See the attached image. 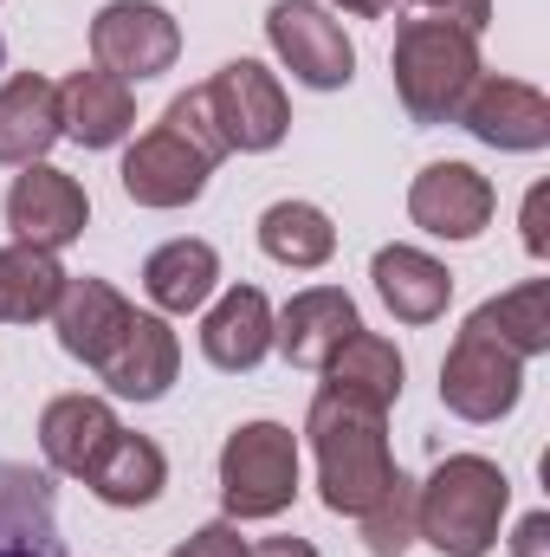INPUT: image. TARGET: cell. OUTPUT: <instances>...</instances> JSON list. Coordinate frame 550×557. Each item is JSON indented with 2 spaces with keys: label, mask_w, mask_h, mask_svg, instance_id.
I'll return each mask as SVG.
<instances>
[{
  "label": "cell",
  "mask_w": 550,
  "mask_h": 557,
  "mask_svg": "<svg viewBox=\"0 0 550 557\" xmlns=\"http://www.w3.org/2000/svg\"><path fill=\"white\" fill-rule=\"evenodd\" d=\"M311 454H317V486H324V506L337 519H363L389 486H396V460H389V409L370 403V396H350V389H317L311 403Z\"/></svg>",
  "instance_id": "1"
},
{
  "label": "cell",
  "mask_w": 550,
  "mask_h": 557,
  "mask_svg": "<svg viewBox=\"0 0 550 557\" xmlns=\"http://www.w3.org/2000/svg\"><path fill=\"white\" fill-rule=\"evenodd\" d=\"M221 156H227V137L214 131L208 98L182 91L162 111V124L149 137H137V149L124 156V195L137 208H188V201H201Z\"/></svg>",
  "instance_id": "2"
},
{
  "label": "cell",
  "mask_w": 550,
  "mask_h": 557,
  "mask_svg": "<svg viewBox=\"0 0 550 557\" xmlns=\"http://www.w3.org/2000/svg\"><path fill=\"white\" fill-rule=\"evenodd\" d=\"M512 506V480L486 454H447L427 486H414V539L447 557H486L499 545V519Z\"/></svg>",
  "instance_id": "3"
},
{
  "label": "cell",
  "mask_w": 550,
  "mask_h": 557,
  "mask_svg": "<svg viewBox=\"0 0 550 557\" xmlns=\"http://www.w3.org/2000/svg\"><path fill=\"white\" fill-rule=\"evenodd\" d=\"M389 72H396V91H402V111L414 124H453L466 91L479 85V33H466L460 20H402L396 26V52H389Z\"/></svg>",
  "instance_id": "4"
},
{
  "label": "cell",
  "mask_w": 550,
  "mask_h": 557,
  "mask_svg": "<svg viewBox=\"0 0 550 557\" xmlns=\"http://www.w3.org/2000/svg\"><path fill=\"white\" fill-rule=\"evenodd\" d=\"M298 499V441L278 421H247L221 447V506L227 519H278Z\"/></svg>",
  "instance_id": "5"
},
{
  "label": "cell",
  "mask_w": 550,
  "mask_h": 557,
  "mask_svg": "<svg viewBox=\"0 0 550 557\" xmlns=\"http://www.w3.org/2000/svg\"><path fill=\"white\" fill-rule=\"evenodd\" d=\"M518 396H525V357L499 344L479 318H466V331L440 363V403L460 421H499L518 409Z\"/></svg>",
  "instance_id": "6"
},
{
  "label": "cell",
  "mask_w": 550,
  "mask_h": 557,
  "mask_svg": "<svg viewBox=\"0 0 550 557\" xmlns=\"http://www.w3.org/2000/svg\"><path fill=\"white\" fill-rule=\"evenodd\" d=\"M208 111H214V131L227 137V149H273L291 131V104H285V85L260 59H234L221 65L208 85H201Z\"/></svg>",
  "instance_id": "7"
},
{
  "label": "cell",
  "mask_w": 550,
  "mask_h": 557,
  "mask_svg": "<svg viewBox=\"0 0 550 557\" xmlns=\"http://www.w3.org/2000/svg\"><path fill=\"white\" fill-rule=\"evenodd\" d=\"M266 39L291 65V78L311 85V91H343L357 78V46L317 0H278L266 13Z\"/></svg>",
  "instance_id": "8"
},
{
  "label": "cell",
  "mask_w": 550,
  "mask_h": 557,
  "mask_svg": "<svg viewBox=\"0 0 550 557\" xmlns=\"http://www.w3.org/2000/svg\"><path fill=\"white\" fill-rule=\"evenodd\" d=\"M182 52V26L168 20V7L155 0H111L98 20H91V59L111 72V78H162Z\"/></svg>",
  "instance_id": "9"
},
{
  "label": "cell",
  "mask_w": 550,
  "mask_h": 557,
  "mask_svg": "<svg viewBox=\"0 0 550 557\" xmlns=\"http://www.w3.org/2000/svg\"><path fill=\"white\" fill-rule=\"evenodd\" d=\"M85 221H91V201H85V188L65 169L26 162V175H13V188H7V227H13L20 247L59 253V247H72L85 234Z\"/></svg>",
  "instance_id": "10"
},
{
  "label": "cell",
  "mask_w": 550,
  "mask_h": 557,
  "mask_svg": "<svg viewBox=\"0 0 550 557\" xmlns=\"http://www.w3.org/2000/svg\"><path fill=\"white\" fill-rule=\"evenodd\" d=\"M492 201L499 195H492V182L473 162H427L409 188L414 227L434 234V240H473V234H486Z\"/></svg>",
  "instance_id": "11"
},
{
  "label": "cell",
  "mask_w": 550,
  "mask_h": 557,
  "mask_svg": "<svg viewBox=\"0 0 550 557\" xmlns=\"http://www.w3.org/2000/svg\"><path fill=\"white\" fill-rule=\"evenodd\" d=\"M52 324H59V350H65V357L104 370V363L117 357V344L130 337L137 305H130L117 285H104V278H65V292H59V305H52Z\"/></svg>",
  "instance_id": "12"
},
{
  "label": "cell",
  "mask_w": 550,
  "mask_h": 557,
  "mask_svg": "<svg viewBox=\"0 0 550 557\" xmlns=\"http://www.w3.org/2000/svg\"><path fill=\"white\" fill-rule=\"evenodd\" d=\"M453 124H466L486 149H545L550 98L538 85H525V78H486L479 72V85L466 91V104H460Z\"/></svg>",
  "instance_id": "13"
},
{
  "label": "cell",
  "mask_w": 550,
  "mask_h": 557,
  "mask_svg": "<svg viewBox=\"0 0 550 557\" xmlns=\"http://www.w3.org/2000/svg\"><path fill=\"white\" fill-rule=\"evenodd\" d=\"M357 331H363V318H357L343 285H311V292H298L273 318V344L285 350V363H298V370H324Z\"/></svg>",
  "instance_id": "14"
},
{
  "label": "cell",
  "mask_w": 550,
  "mask_h": 557,
  "mask_svg": "<svg viewBox=\"0 0 550 557\" xmlns=\"http://www.w3.org/2000/svg\"><path fill=\"white\" fill-rule=\"evenodd\" d=\"M117 434H124V421L111 416V403H98V396H59V403H46V416H39L46 467L65 473V480H91V467L111 454Z\"/></svg>",
  "instance_id": "15"
},
{
  "label": "cell",
  "mask_w": 550,
  "mask_h": 557,
  "mask_svg": "<svg viewBox=\"0 0 550 557\" xmlns=\"http://www.w3.org/2000/svg\"><path fill=\"white\" fill-rule=\"evenodd\" d=\"M0 557H65L52 480L20 460H0Z\"/></svg>",
  "instance_id": "16"
},
{
  "label": "cell",
  "mask_w": 550,
  "mask_h": 557,
  "mask_svg": "<svg viewBox=\"0 0 550 557\" xmlns=\"http://www.w3.org/2000/svg\"><path fill=\"white\" fill-rule=\"evenodd\" d=\"M130 124H137V98H130V85L111 78L104 65L72 72V78L59 85V131H65L72 143L111 149V143L130 137Z\"/></svg>",
  "instance_id": "17"
},
{
  "label": "cell",
  "mask_w": 550,
  "mask_h": 557,
  "mask_svg": "<svg viewBox=\"0 0 550 557\" xmlns=\"http://www.w3.org/2000/svg\"><path fill=\"white\" fill-rule=\"evenodd\" d=\"M175 370H182V344H175V331H168L162 318L137 311L130 337L117 344V357H111L98 376H104V389H111V396L162 403V396H168V383H175Z\"/></svg>",
  "instance_id": "18"
},
{
  "label": "cell",
  "mask_w": 550,
  "mask_h": 557,
  "mask_svg": "<svg viewBox=\"0 0 550 557\" xmlns=\"http://www.w3.org/2000/svg\"><path fill=\"white\" fill-rule=\"evenodd\" d=\"M201 350H208L214 370H234V376L253 370V363L273 350V305H266V292H260V285H234V292L208 311Z\"/></svg>",
  "instance_id": "19"
},
{
  "label": "cell",
  "mask_w": 550,
  "mask_h": 557,
  "mask_svg": "<svg viewBox=\"0 0 550 557\" xmlns=\"http://www.w3.org/2000/svg\"><path fill=\"white\" fill-rule=\"evenodd\" d=\"M65 137L59 131V85L39 78V72H13L0 85V162H39L52 143Z\"/></svg>",
  "instance_id": "20"
},
{
  "label": "cell",
  "mask_w": 550,
  "mask_h": 557,
  "mask_svg": "<svg viewBox=\"0 0 550 557\" xmlns=\"http://www.w3.org/2000/svg\"><path fill=\"white\" fill-rule=\"evenodd\" d=\"M376 292H383V305L402 318V324H434L440 311H447V298H453V273L434 260V253H421V247H383L376 253Z\"/></svg>",
  "instance_id": "21"
},
{
  "label": "cell",
  "mask_w": 550,
  "mask_h": 557,
  "mask_svg": "<svg viewBox=\"0 0 550 557\" xmlns=\"http://www.w3.org/2000/svg\"><path fill=\"white\" fill-rule=\"evenodd\" d=\"M214 278H221V253L208 240H168L142 260V292L162 311H201L214 298Z\"/></svg>",
  "instance_id": "22"
},
{
  "label": "cell",
  "mask_w": 550,
  "mask_h": 557,
  "mask_svg": "<svg viewBox=\"0 0 550 557\" xmlns=\"http://www.w3.org/2000/svg\"><path fill=\"white\" fill-rule=\"evenodd\" d=\"M104 506H149L162 486H168V460H162V447L155 441H142V434H117L111 441V454L91 467V480H85Z\"/></svg>",
  "instance_id": "23"
},
{
  "label": "cell",
  "mask_w": 550,
  "mask_h": 557,
  "mask_svg": "<svg viewBox=\"0 0 550 557\" xmlns=\"http://www.w3.org/2000/svg\"><path fill=\"white\" fill-rule=\"evenodd\" d=\"M260 247L273 253L278 267L311 273V267H324V260L337 253V227H330V214L311 208V201H273V208L260 214Z\"/></svg>",
  "instance_id": "24"
},
{
  "label": "cell",
  "mask_w": 550,
  "mask_h": 557,
  "mask_svg": "<svg viewBox=\"0 0 550 557\" xmlns=\"http://www.w3.org/2000/svg\"><path fill=\"white\" fill-rule=\"evenodd\" d=\"M402 376H409V363H402V350L389 344V337H376V331H357L330 363H324V383L330 389H350V396H370V403H396L402 396Z\"/></svg>",
  "instance_id": "25"
},
{
  "label": "cell",
  "mask_w": 550,
  "mask_h": 557,
  "mask_svg": "<svg viewBox=\"0 0 550 557\" xmlns=\"http://www.w3.org/2000/svg\"><path fill=\"white\" fill-rule=\"evenodd\" d=\"M65 278L72 273H59V260L39 253V247H0V324H33V318H46V311L59 305Z\"/></svg>",
  "instance_id": "26"
},
{
  "label": "cell",
  "mask_w": 550,
  "mask_h": 557,
  "mask_svg": "<svg viewBox=\"0 0 550 557\" xmlns=\"http://www.w3.org/2000/svg\"><path fill=\"white\" fill-rule=\"evenodd\" d=\"M473 318H479L499 344H512L525 363L545 357L550 350V278H525V285H512L505 298H486Z\"/></svg>",
  "instance_id": "27"
},
{
  "label": "cell",
  "mask_w": 550,
  "mask_h": 557,
  "mask_svg": "<svg viewBox=\"0 0 550 557\" xmlns=\"http://www.w3.org/2000/svg\"><path fill=\"white\" fill-rule=\"evenodd\" d=\"M363 545H370V557H409V545H414V480L409 473H396V486L363 512Z\"/></svg>",
  "instance_id": "28"
},
{
  "label": "cell",
  "mask_w": 550,
  "mask_h": 557,
  "mask_svg": "<svg viewBox=\"0 0 550 557\" xmlns=\"http://www.w3.org/2000/svg\"><path fill=\"white\" fill-rule=\"evenodd\" d=\"M525 247H532V260H550V182L525 195Z\"/></svg>",
  "instance_id": "29"
},
{
  "label": "cell",
  "mask_w": 550,
  "mask_h": 557,
  "mask_svg": "<svg viewBox=\"0 0 550 557\" xmlns=\"http://www.w3.org/2000/svg\"><path fill=\"white\" fill-rule=\"evenodd\" d=\"M168 557H247V539L234 525H201L182 552H168Z\"/></svg>",
  "instance_id": "30"
},
{
  "label": "cell",
  "mask_w": 550,
  "mask_h": 557,
  "mask_svg": "<svg viewBox=\"0 0 550 557\" xmlns=\"http://www.w3.org/2000/svg\"><path fill=\"white\" fill-rule=\"evenodd\" d=\"M421 7L440 20H460L466 33H486V20H492V0H421Z\"/></svg>",
  "instance_id": "31"
},
{
  "label": "cell",
  "mask_w": 550,
  "mask_h": 557,
  "mask_svg": "<svg viewBox=\"0 0 550 557\" xmlns=\"http://www.w3.org/2000/svg\"><path fill=\"white\" fill-rule=\"evenodd\" d=\"M512 557H550V512L518 519V532H512Z\"/></svg>",
  "instance_id": "32"
},
{
  "label": "cell",
  "mask_w": 550,
  "mask_h": 557,
  "mask_svg": "<svg viewBox=\"0 0 550 557\" xmlns=\"http://www.w3.org/2000/svg\"><path fill=\"white\" fill-rule=\"evenodd\" d=\"M247 557H317L304 539H266V545H247Z\"/></svg>",
  "instance_id": "33"
},
{
  "label": "cell",
  "mask_w": 550,
  "mask_h": 557,
  "mask_svg": "<svg viewBox=\"0 0 550 557\" xmlns=\"http://www.w3.org/2000/svg\"><path fill=\"white\" fill-rule=\"evenodd\" d=\"M337 7H343V13H357V20H383L396 0H337Z\"/></svg>",
  "instance_id": "34"
}]
</instances>
